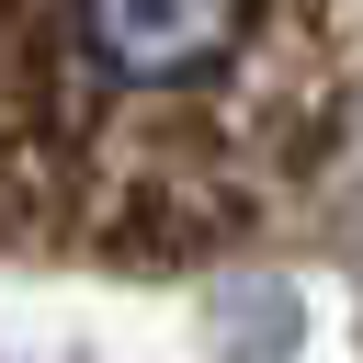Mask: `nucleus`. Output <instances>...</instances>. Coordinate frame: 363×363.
Wrapping results in <instances>:
<instances>
[{
  "label": "nucleus",
  "mask_w": 363,
  "mask_h": 363,
  "mask_svg": "<svg viewBox=\"0 0 363 363\" xmlns=\"http://www.w3.org/2000/svg\"><path fill=\"white\" fill-rule=\"evenodd\" d=\"M79 23L113 79H193L204 57L238 45L250 0H79Z\"/></svg>",
  "instance_id": "nucleus-1"
}]
</instances>
